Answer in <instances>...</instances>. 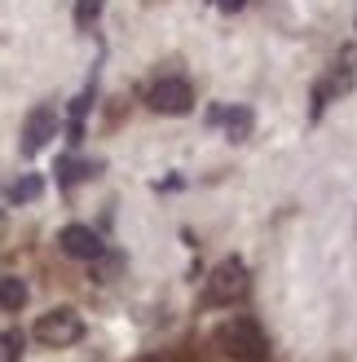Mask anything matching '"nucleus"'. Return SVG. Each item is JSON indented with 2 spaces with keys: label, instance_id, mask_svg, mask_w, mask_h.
<instances>
[{
  "label": "nucleus",
  "instance_id": "f257e3e1",
  "mask_svg": "<svg viewBox=\"0 0 357 362\" xmlns=\"http://www.w3.org/2000/svg\"><path fill=\"white\" fill-rule=\"evenodd\" d=\"M212 340H217V349L225 358H234V362H270V336L260 332V322L256 318H225L217 332H212Z\"/></svg>",
  "mask_w": 357,
  "mask_h": 362
},
{
  "label": "nucleus",
  "instance_id": "ddd939ff",
  "mask_svg": "<svg viewBox=\"0 0 357 362\" xmlns=\"http://www.w3.org/2000/svg\"><path fill=\"white\" fill-rule=\"evenodd\" d=\"M146 362H155V358H146Z\"/></svg>",
  "mask_w": 357,
  "mask_h": 362
},
{
  "label": "nucleus",
  "instance_id": "7ed1b4c3",
  "mask_svg": "<svg viewBox=\"0 0 357 362\" xmlns=\"http://www.w3.org/2000/svg\"><path fill=\"white\" fill-rule=\"evenodd\" d=\"M243 292H247V265H243L238 257H229V261H221V265L207 274L203 305H234Z\"/></svg>",
  "mask_w": 357,
  "mask_h": 362
},
{
  "label": "nucleus",
  "instance_id": "f03ea898",
  "mask_svg": "<svg viewBox=\"0 0 357 362\" xmlns=\"http://www.w3.org/2000/svg\"><path fill=\"white\" fill-rule=\"evenodd\" d=\"M31 336L40 340V345H49V349H66V345H75L84 336V318L75 310H49V314L35 318Z\"/></svg>",
  "mask_w": 357,
  "mask_h": 362
},
{
  "label": "nucleus",
  "instance_id": "1a4fd4ad",
  "mask_svg": "<svg viewBox=\"0 0 357 362\" xmlns=\"http://www.w3.org/2000/svg\"><path fill=\"white\" fill-rule=\"evenodd\" d=\"M225 124H229V137L243 141L247 133H252V111H243V106H238V111H229V115H225Z\"/></svg>",
  "mask_w": 357,
  "mask_h": 362
},
{
  "label": "nucleus",
  "instance_id": "9d476101",
  "mask_svg": "<svg viewBox=\"0 0 357 362\" xmlns=\"http://www.w3.org/2000/svg\"><path fill=\"white\" fill-rule=\"evenodd\" d=\"M97 9H102V0H80V5H75V23L88 27V23L97 18Z\"/></svg>",
  "mask_w": 357,
  "mask_h": 362
},
{
  "label": "nucleus",
  "instance_id": "6e6552de",
  "mask_svg": "<svg viewBox=\"0 0 357 362\" xmlns=\"http://www.w3.org/2000/svg\"><path fill=\"white\" fill-rule=\"evenodd\" d=\"M40 190H44L40 177H23V181H13V186H9V204H27V199H35Z\"/></svg>",
  "mask_w": 357,
  "mask_h": 362
},
{
  "label": "nucleus",
  "instance_id": "0eeeda50",
  "mask_svg": "<svg viewBox=\"0 0 357 362\" xmlns=\"http://www.w3.org/2000/svg\"><path fill=\"white\" fill-rule=\"evenodd\" d=\"M23 305H27V283L5 274V279H0V310L13 314V310H23Z\"/></svg>",
  "mask_w": 357,
  "mask_h": 362
},
{
  "label": "nucleus",
  "instance_id": "9b49d317",
  "mask_svg": "<svg viewBox=\"0 0 357 362\" xmlns=\"http://www.w3.org/2000/svg\"><path fill=\"white\" fill-rule=\"evenodd\" d=\"M18 354H23V336L9 332V336H5V358H9V362H18Z\"/></svg>",
  "mask_w": 357,
  "mask_h": 362
},
{
  "label": "nucleus",
  "instance_id": "39448f33",
  "mask_svg": "<svg viewBox=\"0 0 357 362\" xmlns=\"http://www.w3.org/2000/svg\"><path fill=\"white\" fill-rule=\"evenodd\" d=\"M53 137H58V115H53L49 106H35L23 124V155H40Z\"/></svg>",
  "mask_w": 357,
  "mask_h": 362
},
{
  "label": "nucleus",
  "instance_id": "20e7f679",
  "mask_svg": "<svg viewBox=\"0 0 357 362\" xmlns=\"http://www.w3.org/2000/svg\"><path fill=\"white\" fill-rule=\"evenodd\" d=\"M146 102H150V111H159V115H190L194 111V88L186 80H159L146 93Z\"/></svg>",
  "mask_w": 357,
  "mask_h": 362
},
{
  "label": "nucleus",
  "instance_id": "423d86ee",
  "mask_svg": "<svg viewBox=\"0 0 357 362\" xmlns=\"http://www.w3.org/2000/svg\"><path fill=\"white\" fill-rule=\"evenodd\" d=\"M58 243H62L66 257H75V261H97V257H102V239H97L88 226H66V230L58 234Z\"/></svg>",
  "mask_w": 357,
  "mask_h": 362
},
{
  "label": "nucleus",
  "instance_id": "f8f14e48",
  "mask_svg": "<svg viewBox=\"0 0 357 362\" xmlns=\"http://www.w3.org/2000/svg\"><path fill=\"white\" fill-rule=\"evenodd\" d=\"M247 0H217V9H225V13H234V9H243Z\"/></svg>",
  "mask_w": 357,
  "mask_h": 362
}]
</instances>
